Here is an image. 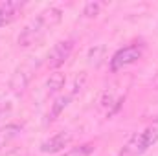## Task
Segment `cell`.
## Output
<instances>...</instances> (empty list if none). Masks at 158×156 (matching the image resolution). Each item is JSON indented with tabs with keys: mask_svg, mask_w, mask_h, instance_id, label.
Returning <instances> with one entry per match:
<instances>
[{
	"mask_svg": "<svg viewBox=\"0 0 158 156\" xmlns=\"http://www.w3.org/2000/svg\"><path fill=\"white\" fill-rule=\"evenodd\" d=\"M99 9H101V4H99V2H90V4H86V6H85L83 15H85V17H88V18H92V17H96V15L99 13Z\"/></svg>",
	"mask_w": 158,
	"mask_h": 156,
	"instance_id": "8fae6325",
	"label": "cell"
},
{
	"mask_svg": "<svg viewBox=\"0 0 158 156\" xmlns=\"http://www.w3.org/2000/svg\"><path fill=\"white\" fill-rule=\"evenodd\" d=\"M70 97L72 96H61V97H57L55 101H53V105H52V110H50V114H48V121L52 123L53 119H57V117L61 116V112L68 107V103H70Z\"/></svg>",
	"mask_w": 158,
	"mask_h": 156,
	"instance_id": "ba28073f",
	"label": "cell"
},
{
	"mask_svg": "<svg viewBox=\"0 0 158 156\" xmlns=\"http://www.w3.org/2000/svg\"><path fill=\"white\" fill-rule=\"evenodd\" d=\"M20 130H22V127L17 125V123H9V125H6L4 129H0V151H2V147H6L15 136H19Z\"/></svg>",
	"mask_w": 158,
	"mask_h": 156,
	"instance_id": "52a82bcc",
	"label": "cell"
},
{
	"mask_svg": "<svg viewBox=\"0 0 158 156\" xmlns=\"http://www.w3.org/2000/svg\"><path fill=\"white\" fill-rule=\"evenodd\" d=\"M7 156H24V154H22V153H19V151H17V153H11V154H7Z\"/></svg>",
	"mask_w": 158,
	"mask_h": 156,
	"instance_id": "7c38bea8",
	"label": "cell"
},
{
	"mask_svg": "<svg viewBox=\"0 0 158 156\" xmlns=\"http://www.w3.org/2000/svg\"><path fill=\"white\" fill-rule=\"evenodd\" d=\"M72 50H74V40L72 39H66V40L57 42V44L52 48L50 55H48V68L57 70L59 66H63V64L66 63V59L70 57Z\"/></svg>",
	"mask_w": 158,
	"mask_h": 156,
	"instance_id": "277c9868",
	"label": "cell"
},
{
	"mask_svg": "<svg viewBox=\"0 0 158 156\" xmlns=\"http://www.w3.org/2000/svg\"><path fill=\"white\" fill-rule=\"evenodd\" d=\"M61 17H63V11L59 7H48L44 9L42 13H39L19 35V46H31L35 44L37 40H40L48 30H52L55 24L61 22Z\"/></svg>",
	"mask_w": 158,
	"mask_h": 156,
	"instance_id": "6da1fadb",
	"label": "cell"
},
{
	"mask_svg": "<svg viewBox=\"0 0 158 156\" xmlns=\"http://www.w3.org/2000/svg\"><path fill=\"white\" fill-rule=\"evenodd\" d=\"M0 116H2V109H0Z\"/></svg>",
	"mask_w": 158,
	"mask_h": 156,
	"instance_id": "4fadbf2b",
	"label": "cell"
},
{
	"mask_svg": "<svg viewBox=\"0 0 158 156\" xmlns=\"http://www.w3.org/2000/svg\"><path fill=\"white\" fill-rule=\"evenodd\" d=\"M92 153H94V145L92 143H85V145H79L76 149L68 151L64 156H90Z\"/></svg>",
	"mask_w": 158,
	"mask_h": 156,
	"instance_id": "30bf717a",
	"label": "cell"
},
{
	"mask_svg": "<svg viewBox=\"0 0 158 156\" xmlns=\"http://www.w3.org/2000/svg\"><path fill=\"white\" fill-rule=\"evenodd\" d=\"M64 81H66V76H64L63 72H53V74H50V77L46 81V90H48L50 94L59 92V90L64 86Z\"/></svg>",
	"mask_w": 158,
	"mask_h": 156,
	"instance_id": "9c48e42d",
	"label": "cell"
},
{
	"mask_svg": "<svg viewBox=\"0 0 158 156\" xmlns=\"http://www.w3.org/2000/svg\"><path fill=\"white\" fill-rule=\"evenodd\" d=\"M142 55H143V46L142 44H129L125 48H119L110 59V70L112 72L123 70L125 66H129V64L136 63L138 59H142Z\"/></svg>",
	"mask_w": 158,
	"mask_h": 156,
	"instance_id": "3957f363",
	"label": "cell"
},
{
	"mask_svg": "<svg viewBox=\"0 0 158 156\" xmlns=\"http://www.w3.org/2000/svg\"><path fill=\"white\" fill-rule=\"evenodd\" d=\"M22 7H24V4L19 2V0L2 2V4H0V28L11 24V22L19 17V13L22 11Z\"/></svg>",
	"mask_w": 158,
	"mask_h": 156,
	"instance_id": "8992f818",
	"label": "cell"
},
{
	"mask_svg": "<svg viewBox=\"0 0 158 156\" xmlns=\"http://www.w3.org/2000/svg\"><path fill=\"white\" fill-rule=\"evenodd\" d=\"M158 142V123L147 127L145 130H142L140 134H134L131 138V142L125 145L123 156H140L143 154L149 147H153Z\"/></svg>",
	"mask_w": 158,
	"mask_h": 156,
	"instance_id": "7a4b0ae2",
	"label": "cell"
},
{
	"mask_svg": "<svg viewBox=\"0 0 158 156\" xmlns=\"http://www.w3.org/2000/svg\"><path fill=\"white\" fill-rule=\"evenodd\" d=\"M72 143V134L70 132H57L53 136H50L48 140H44L40 143V153L44 154H53L63 151L64 147H68Z\"/></svg>",
	"mask_w": 158,
	"mask_h": 156,
	"instance_id": "5b68a950",
	"label": "cell"
}]
</instances>
